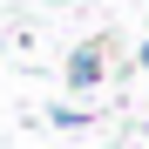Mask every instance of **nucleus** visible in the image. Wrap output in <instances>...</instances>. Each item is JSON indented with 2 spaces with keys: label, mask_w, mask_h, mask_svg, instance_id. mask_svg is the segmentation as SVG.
Instances as JSON below:
<instances>
[{
  "label": "nucleus",
  "mask_w": 149,
  "mask_h": 149,
  "mask_svg": "<svg viewBox=\"0 0 149 149\" xmlns=\"http://www.w3.org/2000/svg\"><path fill=\"white\" fill-rule=\"evenodd\" d=\"M95 81H102V41H88V47L68 54V88H95Z\"/></svg>",
  "instance_id": "nucleus-1"
},
{
  "label": "nucleus",
  "mask_w": 149,
  "mask_h": 149,
  "mask_svg": "<svg viewBox=\"0 0 149 149\" xmlns=\"http://www.w3.org/2000/svg\"><path fill=\"white\" fill-rule=\"evenodd\" d=\"M136 61H142V68H149V47H142V54H136Z\"/></svg>",
  "instance_id": "nucleus-2"
}]
</instances>
